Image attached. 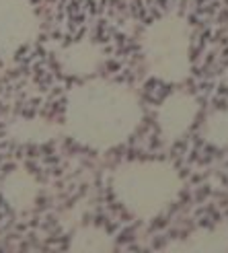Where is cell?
<instances>
[{
	"mask_svg": "<svg viewBox=\"0 0 228 253\" xmlns=\"http://www.w3.org/2000/svg\"><path fill=\"white\" fill-rule=\"evenodd\" d=\"M140 97L130 86L109 79H88L68 93L64 134L93 150L123 144L142 122Z\"/></svg>",
	"mask_w": 228,
	"mask_h": 253,
	"instance_id": "6da1fadb",
	"label": "cell"
},
{
	"mask_svg": "<svg viewBox=\"0 0 228 253\" xmlns=\"http://www.w3.org/2000/svg\"><path fill=\"white\" fill-rule=\"evenodd\" d=\"M181 175L164 161H128L111 173V189L121 208L140 220H154L181 194Z\"/></svg>",
	"mask_w": 228,
	"mask_h": 253,
	"instance_id": "7a4b0ae2",
	"label": "cell"
},
{
	"mask_svg": "<svg viewBox=\"0 0 228 253\" xmlns=\"http://www.w3.org/2000/svg\"><path fill=\"white\" fill-rule=\"evenodd\" d=\"M140 49L150 77L179 84L191 72V25L175 12L162 15L144 29Z\"/></svg>",
	"mask_w": 228,
	"mask_h": 253,
	"instance_id": "3957f363",
	"label": "cell"
},
{
	"mask_svg": "<svg viewBox=\"0 0 228 253\" xmlns=\"http://www.w3.org/2000/svg\"><path fill=\"white\" fill-rule=\"evenodd\" d=\"M39 37V15L31 0H0V56H12Z\"/></svg>",
	"mask_w": 228,
	"mask_h": 253,
	"instance_id": "277c9868",
	"label": "cell"
},
{
	"mask_svg": "<svg viewBox=\"0 0 228 253\" xmlns=\"http://www.w3.org/2000/svg\"><path fill=\"white\" fill-rule=\"evenodd\" d=\"M199 111V103L191 93L175 91L158 105L156 124L158 132L167 142H177L193 126Z\"/></svg>",
	"mask_w": 228,
	"mask_h": 253,
	"instance_id": "5b68a950",
	"label": "cell"
},
{
	"mask_svg": "<svg viewBox=\"0 0 228 253\" xmlns=\"http://www.w3.org/2000/svg\"><path fill=\"white\" fill-rule=\"evenodd\" d=\"M56 62L60 70L70 74V77L88 79L103 68L105 52L93 40H80V42L60 47L56 52Z\"/></svg>",
	"mask_w": 228,
	"mask_h": 253,
	"instance_id": "8992f818",
	"label": "cell"
},
{
	"mask_svg": "<svg viewBox=\"0 0 228 253\" xmlns=\"http://www.w3.org/2000/svg\"><path fill=\"white\" fill-rule=\"evenodd\" d=\"M0 194L8 208L15 212H29L39 198V183L27 169H12L0 183Z\"/></svg>",
	"mask_w": 228,
	"mask_h": 253,
	"instance_id": "52a82bcc",
	"label": "cell"
},
{
	"mask_svg": "<svg viewBox=\"0 0 228 253\" xmlns=\"http://www.w3.org/2000/svg\"><path fill=\"white\" fill-rule=\"evenodd\" d=\"M164 251L177 253H226L228 251V222H220L210 229H197L185 239L169 243Z\"/></svg>",
	"mask_w": 228,
	"mask_h": 253,
	"instance_id": "ba28073f",
	"label": "cell"
},
{
	"mask_svg": "<svg viewBox=\"0 0 228 253\" xmlns=\"http://www.w3.org/2000/svg\"><path fill=\"white\" fill-rule=\"evenodd\" d=\"M6 134L10 140L19 144H43L60 138L64 134V128H62V124L49 122L43 118H21L10 122Z\"/></svg>",
	"mask_w": 228,
	"mask_h": 253,
	"instance_id": "9c48e42d",
	"label": "cell"
},
{
	"mask_svg": "<svg viewBox=\"0 0 228 253\" xmlns=\"http://www.w3.org/2000/svg\"><path fill=\"white\" fill-rule=\"evenodd\" d=\"M68 247L70 251H80V253H107L115 249V241L105 229L86 224L74 231Z\"/></svg>",
	"mask_w": 228,
	"mask_h": 253,
	"instance_id": "30bf717a",
	"label": "cell"
},
{
	"mask_svg": "<svg viewBox=\"0 0 228 253\" xmlns=\"http://www.w3.org/2000/svg\"><path fill=\"white\" fill-rule=\"evenodd\" d=\"M204 140L216 148H228V109L212 111L201 124Z\"/></svg>",
	"mask_w": 228,
	"mask_h": 253,
	"instance_id": "8fae6325",
	"label": "cell"
}]
</instances>
